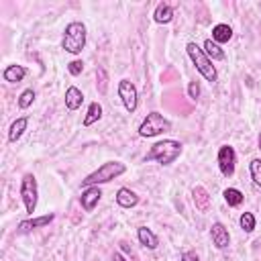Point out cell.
Masks as SVG:
<instances>
[{
	"instance_id": "obj_1",
	"label": "cell",
	"mask_w": 261,
	"mask_h": 261,
	"mask_svg": "<svg viewBox=\"0 0 261 261\" xmlns=\"http://www.w3.org/2000/svg\"><path fill=\"white\" fill-rule=\"evenodd\" d=\"M181 155V143L173 139H163L151 147V151L145 155V161H157L159 165H171Z\"/></svg>"
},
{
	"instance_id": "obj_2",
	"label": "cell",
	"mask_w": 261,
	"mask_h": 261,
	"mask_svg": "<svg viewBox=\"0 0 261 261\" xmlns=\"http://www.w3.org/2000/svg\"><path fill=\"white\" fill-rule=\"evenodd\" d=\"M124 171H126V165H124L122 161H106V163H102L96 171L88 173V175L82 179V186H84V188H90V186L108 184V181H112L114 177L122 175Z\"/></svg>"
},
{
	"instance_id": "obj_3",
	"label": "cell",
	"mask_w": 261,
	"mask_h": 261,
	"mask_svg": "<svg viewBox=\"0 0 261 261\" xmlns=\"http://www.w3.org/2000/svg\"><path fill=\"white\" fill-rule=\"evenodd\" d=\"M186 51H188V55H190L192 63L196 65V69L200 71V75H202L206 82L214 84V82H216V77H218V73H216V67L212 65V61L208 59V55L204 53V49H202V47H198L194 41H190V43L186 45Z\"/></svg>"
},
{
	"instance_id": "obj_4",
	"label": "cell",
	"mask_w": 261,
	"mask_h": 261,
	"mask_svg": "<svg viewBox=\"0 0 261 261\" xmlns=\"http://www.w3.org/2000/svg\"><path fill=\"white\" fill-rule=\"evenodd\" d=\"M84 45H86V24L80 22V20L69 22V24L65 27V31H63L61 47H63L67 53L77 55V53H82Z\"/></svg>"
},
{
	"instance_id": "obj_5",
	"label": "cell",
	"mask_w": 261,
	"mask_h": 261,
	"mask_svg": "<svg viewBox=\"0 0 261 261\" xmlns=\"http://www.w3.org/2000/svg\"><path fill=\"white\" fill-rule=\"evenodd\" d=\"M169 130H171V122L159 112H149L145 116V120L139 124V135L141 137H157V135L169 133Z\"/></svg>"
},
{
	"instance_id": "obj_6",
	"label": "cell",
	"mask_w": 261,
	"mask_h": 261,
	"mask_svg": "<svg viewBox=\"0 0 261 261\" xmlns=\"http://www.w3.org/2000/svg\"><path fill=\"white\" fill-rule=\"evenodd\" d=\"M20 198L24 204V210L29 214L35 212L37 208V200H39V186H37V177L33 173H24L20 179Z\"/></svg>"
},
{
	"instance_id": "obj_7",
	"label": "cell",
	"mask_w": 261,
	"mask_h": 261,
	"mask_svg": "<svg viewBox=\"0 0 261 261\" xmlns=\"http://www.w3.org/2000/svg\"><path fill=\"white\" fill-rule=\"evenodd\" d=\"M118 96L124 104V108L128 112H135L137 110V104H139V94H137V88L130 80H120L118 82Z\"/></svg>"
},
{
	"instance_id": "obj_8",
	"label": "cell",
	"mask_w": 261,
	"mask_h": 261,
	"mask_svg": "<svg viewBox=\"0 0 261 261\" xmlns=\"http://www.w3.org/2000/svg\"><path fill=\"white\" fill-rule=\"evenodd\" d=\"M218 167H220V173L222 175H232L234 173V165H237V153L230 145H222L218 149Z\"/></svg>"
},
{
	"instance_id": "obj_9",
	"label": "cell",
	"mask_w": 261,
	"mask_h": 261,
	"mask_svg": "<svg viewBox=\"0 0 261 261\" xmlns=\"http://www.w3.org/2000/svg\"><path fill=\"white\" fill-rule=\"evenodd\" d=\"M100 198H102V190L98 186H90V188H84V192L80 196V204L86 212H92L96 208V204L100 202Z\"/></svg>"
},
{
	"instance_id": "obj_10",
	"label": "cell",
	"mask_w": 261,
	"mask_h": 261,
	"mask_svg": "<svg viewBox=\"0 0 261 261\" xmlns=\"http://www.w3.org/2000/svg\"><path fill=\"white\" fill-rule=\"evenodd\" d=\"M210 239H212V245L216 249H226L230 245V234H228V228L222 224V222H214L212 228H210Z\"/></svg>"
},
{
	"instance_id": "obj_11",
	"label": "cell",
	"mask_w": 261,
	"mask_h": 261,
	"mask_svg": "<svg viewBox=\"0 0 261 261\" xmlns=\"http://www.w3.org/2000/svg\"><path fill=\"white\" fill-rule=\"evenodd\" d=\"M55 214H43L39 218H27V220H20L18 222V232H29V230H35V228H41V226H47L49 222H53Z\"/></svg>"
},
{
	"instance_id": "obj_12",
	"label": "cell",
	"mask_w": 261,
	"mask_h": 261,
	"mask_svg": "<svg viewBox=\"0 0 261 261\" xmlns=\"http://www.w3.org/2000/svg\"><path fill=\"white\" fill-rule=\"evenodd\" d=\"M192 198H194V204L200 212H208L210 210V194L206 192L204 186H196L192 190Z\"/></svg>"
},
{
	"instance_id": "obj_13",
	"label": "cell",
	"mask_w": 261,
	"mask_h": 261,
	"mask_svg": "<svg viewBox=\"0 0 261 261\" xmlns=\"http://www.w3.org/2000/svg\"><path fill=\"white\" fill-rule=\"evenodd\" d=\"M116 204L122 208H135L139 204V196L130 188H120L116 192Z\"/></svg>"
},
{
	"instance_id": "obj_14",
	"label": "cell",
	"mask_w": 261,
	"mask_h": 261,
	"mask_svg": "<svg viewBox=\"0 0 261 261\" xmlns=\"http://www.w3.org/2000/svg\"><path fill=\"white\" fill-rule=\"evenodd\" d=\"M137 237H139V243L145 247V249H157V245H159V239H157V234L151 230V228H147V226H139L137 228Z\"/></svg>"
},
{
	"instance_id": "obj_15",
	"label": "cell",
	"mask_w": 261,
	"mask_h": 261,
	"mask_svg": "<svg viewBox=\"0 0 261 261\" xmlns=\"http://www.w3.org/2000/svg\"><path fill=\"white\" fill-rule=\"evenodd\" d=\"M82 102H84L82 90L75 88V86H69L65 90V106H67V110H77L82 106Z\"/></svg>"
},
{
	"instance_id": "obj_16",
	"label": "cell",
	"mask_w": 261,
	"mask_h": 261,
	"mask_svg": "<svg viewBox=\"0 0 261 261\" xmlns=\"http://www.w3.org/2000/svg\"><path fill=\"white\" fill-rule=\"evenodd\" d=\"M27 126H29V118H27V116L16 118V120L10 124V128H8V141H10V143H16V141L22 137V133L27 130Z\"/></svg>"
},
{
	"instance_id": "obj_17",
	"label": "cell",
	"mask_w": 261,
	"mask_h": 261,
	"mask_svg": "<svg viewBox=\"0 0 261 261\" xmlns=\"http://www.w3.org/2000/svg\"><path fill=\"white\" fill-rule=\"evenodd\" d=\"M153 18H155V22H159V24H167V22H171V18H173V8H171L167 2H161V4H157L155 12H153Z\"/></svg>"
},
{
	"instance_id": "obj_18",
	"label": "cell",
	"mask_w": 261,
	"mask_h": 261,
	"mask_svg": "<svg viewBox=\"0 0 261 261\" xmlns=\"http://www.w3.org/2000/svg\"><path fill=\"white\" fill-rule=\"evenodd\" d=\"M230 37H232V29H230L228 24H224V22H220V24H216V27L212 29V41L218 43V45L228 43Z\"/></svg>"
},
{
	"instance_id": "obj_19",
	"label": "cell",
	"mask_w": 261,
	"mask_h": 261,
	"mask_svg": "<svg viewBox=\"0 0 261 261\" xmlns=\"http://www.w3.org/2000/svg\"><path fill=\"white\" fill-rule=\"evenodd\" d=\"M27 75V69L22 67V65H8L4 71H2V77L6 80V82H10V84H14V82H22V77Z\"/></svg>"
},
{
	"instance_id": "obj_20",
	"label": "cell",
	"mask_w": 261,
	"mask_h": 261,
	"mask_svg": "<svg viewBox=\"0 0 261 261\" xmlns=\"http://www.w3.org/2000/svg\"><path fill=\"white\" fill-rule=\"evenodd\" d=\"M204 53L208 55V59H210V61L224 59V49H222L218 43H214L212 39H206V41H204Z\"/></svg>"
},
{
	"instance_id": "obj_21",
	"label": "cell",
	"mask_w": 261,
	"mask_h": 261,
	"mask_svg": "<svg viewBox=\"0 0 261 261\" xmlns=\"http://www.w3.org/2000/svg\"><path fill=\"white\" fill-rule=\"evenodd\" d=\"M100 116H102V106H100V102H92V104L88 106L86 116H84V126L94 124L96 120H100Z\"/></svg>"
},
{
	"instance_id": "obj_22",
	"label": "cell",
	"mask_w": 261,
	"mask_h": 261,
	"mask_svg": "<svg viewBox=\"0 0 261 261\" xmlns=\"http://www.w3.org/2000/svg\"><path fill=\"white\" fill-rule=\"evenodd\" d=\"M222 196H224V200H226V204H228V206H241V204H243V200H245L243 192H241V190H237V188H226Z\"/></svg>"
},
{
	"instance_id": "obj_23",
	"label": "cell",
	"mask_w": 261,
	"mask_h": 261,
	"mask_svg": "<svg viewBox=\"0 0 261 261\" xmlns=\"http://www.w3.org/2000/svg\"><path fill=\"white\" fill-rule=\"evenodd\" d=\"M249 171H251V179L257 188H261V159H251L249 163Z\"/></svg>"
},
{
	"instance_id": "obj_24",
	"label": "cell",
	"mask_w": 261,
	"mask_h": 261,
	"mask_svg": "<svg viewBox=\"0 0 261 261\" xmlns=\"http://www.w3.org/2000/svg\"><path fill=\"white\" fill-rule=\"evenodd\" d=\"M239 224L245 232H253L255 230V216L251 212H243L241 218H239Z\"/></svg>"
},
{
	"instance_id": "obj_25",
	"label": "cell",
	"mask_w": 261,
	"mask_h": 261,
	"mask_svg": "<svg viewBox=\"0 0 261 261\" xmlns=\"http://www.w3.org/2000/svg\"><path fill=\"white\" fill-rule=\"evenodd\" d=\"M96 77H98V92L106 94V90H108V73H106V69L98 67L96 69Z\"/></svg>"
},
{
	"instance_id": "obj_26",
	"label": "cell",
	"mask_w": 261,
	"mask_h": 261,
	"mask_svg": "<svg viewBox=\"0 0 261 261\" xmlns=\"http://www.w3.org/2000/svg\"><path fill=\"white\" fill-rule=\"evenodd\" d=\"M33 102H35V90H31V88L24 90V92L18 96V106H20V108H29Z\"/></svg>"
},
{
	"instance_id": "obj_27",
	"label": "cell",
	"mask_w": 261,
	"mask_h": 261,
	"mask_svg": "<svg viewBox=\"0 0 261 261\" xmlns=\"http://www.w3.org/2000/svg\"><path fill=\"white\" fill-rule=\"evenodd\" d=\"M67 69H69V73H71V75H80V73H82V69H84V63H82L80 59H73V61H69V63H67Z\"/></svg>"
},
{
	"instance_id": "obj_28",
	"label": "cell",
	"mask_w": 261,
	"mask_h": 261,
	"mask_svg": "<svg viewBox=\"0 0 261 261\" xmlns=\"http://www.w3.org/2000/svg\"><path fill=\"white\" fill-rule=\"evenodd\" d=\"M188 96L192 100H198V96H200V84L198 82H190L188 84Z\"/></svg>"
},
{
	"instance_id": "obj_29",
	"label": "cell",
	"mask_w": 261,
	"mask_h": 261,
	"mask_svg": "<svg viewBox=\"0 0 261 261\" xmlns=\"http://www.w3.org/2000/svg\"><path fill=\"white\" fill-rule=\"evenodd\" d=\"M181 261H200V259H198V255H196V253L186 251V253H181Z\"/></svg>"
},
{
	"instance_id": "obj_30",
	"label": "cell",
	"mask_w": 261,
	"mask_h": 261,
	"mask_svg": "<svg viewBox=\"0 0 261 261\" xmlns=\"http://www.w3.org/2000/svg\"><path fill=\"white\" fill-rule=\"evenodd\" d=\"M257 145H259V149H261V133H259V141H257Z\"/></svg>"
}]
</instances>
